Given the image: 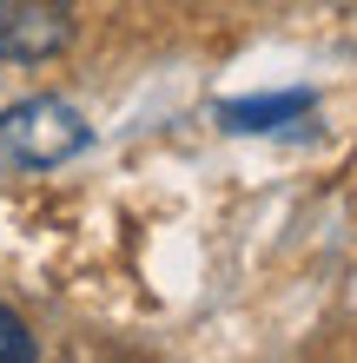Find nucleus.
Masks as SVG:
<instances>
[{
	"mask_svg": "<svg viewBox=\"0 0 357 363\" xmlns=\"http://www.w3.org/2000/svg\"><path fill=\"white\" fill-rule=\"evenodd\" d=\"M0 363H33V337L7 304H0Z\"/></svg>",
	"mask_w": 357,
	"mask_h": 363,
	"instance_id": "20e7f679",
	"label": "nucleus"
},
{
	"mask_svg": "<svg viewBox=\"0 0 357 363\" xmlns=\"http://www.w3.org/2000/svg\"><path fill=\"white\" fill-rule=\"evenodd\" d=\"M311 113V93H265V99H232L225 106V125L232 133H271V125H285V119H304Z\"/></svg>",
	"mask_w": 357,
	"mask_h": 363,
	"instance_id": "7ed1b4c3",
	"label": "nucleus"
},
{
	"mask_svg": "<svg viewBox=\"0 0 357 363\" xmlns=\"http://www.w3.org/2000/svg\"><path fill=\"white\" fill-rule=\"evenodd\" d=\"M73 47V0H0V60L40 67Z\"/></svg>",
	"mask_w": 357,
	"mask_h": 363,
	"instance_id": "f03ea898",
	"label": "nucleus"
},
{
	"mask_svg": "<svg viewBox=\"0 0 357 363\" xmlns=\"http://www.w3.org/2000/svg\"><path fill=\"white\" fill-rule=\"evenodd\" d=\"M87 119L67 99H20L0 113V165H20V172H53L73 152H87Z\"/></svg>",
	"mask_w": 357,
	"mask_h": 363,
	"instance_id": "f257e3e1",
	"label": "nucleus"
}]
</instances>
